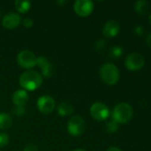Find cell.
<instances>
[{"mask_svg":"<svg viewBox=\"0 0 151 151\" xmlns=\"http://www.w3.org/2000/svg\"><path fill=\"white\" fill-rule=\"evenodd\" d=\"M107 151H121V150L118 148V147H116V146H111V147H109Z\"/></svg>","mask_w":151,"mask_h":151,"instance_id":"4316f807","label":"cell"},{"mask_svg":"<svg viewBox=\"0 0 151 151\" xmlns=\"http://www.w3.org/2000/svg\"><path fill=\"white\" fill-rule=\"evenodd\" d=\"M36 59L37 58L36 55L28 50H21L18 55H17V63L18 65L25 69H30L36 65Z\"/></svg>","mask_w":151,"mask_h":151,"instance_id":"5b68a950","label":"cell"},{"mask_svg":"<svg viewBox=\"0 0 151 151\" xmlns=\"http://www.w3.org/2000/svg\"><path fill=\"white\" fill-rule=\"evenodd\" d=\"M0 151H1V150H0Z\"/></svg>","mask_w":151,"mask_h":151,"instance_id":"4dcf8cb0","label":"cell"},{"mask_svg":"<svg viewBox=\"0 0 151 151\" xmlns=\"http://www.w3.org/2000/svg\"><path fill=\"white\" fill-rule=\"evenodd\" d=\"M36 106L41 113L48 115L53 111L55 108V101L51 96H42L38 98L36 102Z\"/></svg>","mask_w":151,"mask_h":151,"instance_id":"ba28073f","label":"cell"},{"mask_svg":"<svg viewBox=\"0 0 151 151\" xmlns=\"http://www.w3.org/2000/svg\"><path fill=\"white\" fill-rule=\"evenodd\" d=\"M146 42H147V44L151 47V32L150 33H149V35H147V37H146Z\"/></svg>","mask_w":151,"mask_h":151,"instance_id":"484cf974","label":"cell"},{"mask_svg":"<svg viewBox=\"0 0 151 151\" xmlns=\"http://www.w3.org/2000/svg\"><path fill=\"white\" fill-rule=\"evenodd\" d=\"M0 14H1V12H0Z\"/></svg>","mask_w":151,"mask_h":151,"instance_id":"f546056e","label":"cell"},{"mask_svg":"<svg viewBox=\"0 0 151 151\" xmlns=\"http://www.w3.org/2000/svg\"><path fill=\"white\" fill-rule=\"evenodd\" d=\"M90 113L92 118L95 120L103 121L109 116V110L105 104L101 102H96L92 104L90 108Z\"/></svg>","mask_w":151,"mask_h":151,"instance_id":"52a82bcc","label":"cell"},{"mask_svg":"<svg viewBox=\"0 0 151 151\" xmlns=\"http://www.w3.org/2000/svg\"><path fill=\"white\" fill-rule=\"evenodd\" d=\"M29 96L26 90L18 89L13 92L12 96V101L15 106H23L26 105L28 102Z\"/></svg>","mask_w":151,"mask_h":151,"instance_id":"4fadbf2b","label":"cell"},{"mask_svg":"<svg viewBox=\"0 0 151 151\" xmlns=\"http://www.w3.org/2000/svg\"><path fill=\"white\" fill-rule=\"evenodd\" d=\"M12 125V119L6 112L0 113V130H7Z\"/></svg>","mask_w":151,"mask_h":151,"instance_id":"9a60e30c","label":"cell"},{"mask_svg":"<svg viewBox=\"0 0 151 151\" xmlns=\"http://www.w3.org/2000/svg\"><path fill=\"white\" fill-rule=\"evenodd\" d=\"M22 25L25 28H31L34 25V21L30 18H25L22 20Z\"/></svg>","mask_w":151,"mask_h":151,"instance_id":"603a6c76","label":"cell"},{"mask_svg":"<svg viewBox=\"0 0 151 151\" xmlns=\"http://www.w3.org/2000/svg\"><path fill=\"white\" fill-rule=\"evenodd\" d=\"M119 31L120 24L116 19L108 20L102 27V34L106 37H114L119 33Z\"/></svg>","mask_w":151,"mask_h":151,"instance_id":"7c38bea8","label":"cell"},{"mask_svg":"<svg viewBox=\"0 0 151 151\" xmlns=\"http://www.w3.org/2000/svg\"><path fill=\"white\" fill-rule=\"evenodd\" d=\"M74 151H86L85 150H83V149H77V150H75Z\"/></svg>","mask_w":151,"mask_h":151,"instance_id":"83f0119b","label":"cell"},{"mask_svg":"<svg viewBox=\"0 0 151 151\" xmlns=\"http://www.w3.org/2000/svg\"><path fill=\"white\" fill-rule=\"evenodd\" d=\"M9 140H10V138H9L8 134L1 132L0 133V148H4L6 145H8Z\"/></svg>","mask_w":151,"mask_h":151,"instance_id":"44dd1931","label":"cell"},{"mask_svg":"<svg viewBox=\"0 0 151 151\" xmlns=\"http://www.w3.org/2000/svg\"><path fill=\"white\" fill-rule=\"evenodd\" d=\"M19 83L24 90L33 91L42 85L43 76L36 71H26L20 76Z\"/></svg>","mask_w":151,"mask_h":151,"instance_id":"6da1fadb","label":"cell"},{"mask_svg":"<svg viewBox=\"0 0 151 151\" xmlns=\"http://www.w3.org/2000/svg\"><path fill=\"white\" fill-rule=\"evenodd\" d=\"M111 115L112 119H114L118 124L127 123L133 117V109L129 104L122 102L114 107Z\"/></svg>","mask_w":151,"mask_h":151,"instance_id":"7a4b0ae2","label":"cell"},{"mask_svg":"<svg viewBox=\"0 0 151 151\" xmlns=\"http://www.w3.org/2000/svg\"><path fill=\"white\" fill-rule=\"evenodd\" d=\"M15 9L20 13H26L30 10L31 2L30 1H23V0H16L14 2Z\"/></svg>","mask_w":151,"mask_h":151,"instance_id":"e0dca14e","label":"cell"},{"mask_svg":"<svg viewBox=\"0 0 151 151\" xmlns=\"http://www.w3.org/2000/svg\"><path fill=\"white\" fill-rule=\"evenodd\" d=\"M36 65H38L41 69L42 75L44 78H50L53 75L55 72L54 65L45 58V57H38L36 59Z\"/></svg>","mask_w":151,"mask_h":151,"instance_id":"8fae6325","label":"cell"},{"mask_svg":"<svg viewBox=\"0 0 151 151\" xmlns=\"http://www.w3.org/2000/svg\"><path fill=\"white\" fill-rule=\"evenodd\" d=\"M12 113L18 117H22L26 114V109L23 106H13L12 109Z\"/></svg>","mask_w":151,"mask_h":151,"instance_id":"ffe728a7","label":"cell"},{"mask_svg":"<svg viewBox=\"0 0 151 151\" xmlns=\"http://www.w3.org/2000/svg\"><path fill=\"white\" fill-rule=\"evenodd\" d=\"M145 64V58L139 52L129 53L125 59V65L127 69L136 71L143 67Z\"/></svg>","mask_w":151,"mask_h":151,"instance_id":"8992f818","label":"cell"},{"mask_svg":"<svg viewBox=\"0 0 151 151\" xmlns=\"http://www.w3.org/2000/svg\"><path fill=\"white\" fill-rule=\"evenodd\" d=\"M149 20H150V22L151 24V12L150 14V16H149Z\"/></svg>","mask_w":151,"mask_h":151,"instance_id":"f1b7e54d","label":"cell"},{"mask_svg":"<svg viewBox=\"0 0 151 151\" xmlns=\"http://www.w3.org/2000/svg\"><path fill=\"white\" fill-rule=\"evenodd\" d=\"M124 53L123 48L119 45H113L109 50V56L111 58H118Z\"/></svg>","mask_w":151,"mask_h":151,"instance_id":"ac0fdd59","label":"cell"},{"mask_svg":"<svg viewBox=\"0 0 151 151\" xmlns=\"http://www.w3.org/2000/svg\"><path fill=\"white\" fill-rule=\"evenodd\" d=\"M106 45H107V42H106L105 40H103V39H100V40H98V41L95 42L94 47H95V50H96L97 51H101V50H102L103 49H105Z\"/></svg>","mask_w":151,"mask_h":151,"instance_id":"7402d4cb","label":"cell"},{"mask_svg":"<svg viewBox=\"0 0 151 151\" xmlns=\"http://www.w3.org/2000/svg\"><path fill=\"white\" fill-rule=\"evenodd\" d=\"M133 32H134L136 35H140L143 34V27H142V26H140V25H137V26H135V27H134V28H133Z\"/></svg>","mask_w":151,"mask_h":151,"instance_id":"d4e9b609","label":"cell"},{"mask_svg":"<svg viewBox=\"0 0 151 151\" xmlns=\"http://www.w3.org/2000/svg\"><path fill=\"white\" fill-rule=\"evenodd\" d=\"M100 76L107 85H115L120 78V73L117 66L112 63H105L100 68Z\"/></svg>","mask_w":151,"mask_h":151,"instance_id":"3957f363","label":"cell"},{"mask_svg":"<svg viewBox=\"0 0 151 151\" xmlns=\"http://www.w3.org/2000/svg\"><path fill=\"white\" fill-rule=\"evenodd\" d=\"M134 9L139 14L144 15L150 9V3L146 0H137L134 3Z\"/></svg>","mask_w":151,"mask_h":151,"instance_id":"2e32d148","label":"cell"},{"mask_svg":"<svg viewBox=\"0 0 151 151\" xmlns=\"http://www.w3.org/2000/svg\"><path fill=\"white\" fill-rule=\"evenodd\" d=\"M57 112L61 117H66L74 112V107L68 102H61L57 107Z\"/></svg>","mask_w":151,"mask_h":151,"instance_id":"5bb4252c","label":"cell"},{"mask_svg":"<svg viewBox=\"0 0 151 151\" xmlns=\"http://www.w3.org/2000/svg\"><path fill=\"white\" fill-rule=\"evenodd\" d=\"M117 129H118V123L116 122L114 119H111V120L108 121L106 123V125H105V130L109 134L115 133Z\"/></svg>","mask_w":151,"mask_h":151,"instance_id":"d6986e66","label":"cell"},{"mask_svg":"<svg viewBox=\"0 0 151 151\" xmlns=\"http://www.w3.org/2000/svg\"><path fill=\"white\" fill-rule=\"evenodd\" d=\"M23 151H38V149L34 144H28L27 146H25Z\"/></svg>","mask_w":151,"mask_h":151,"instance_id":"cb8c5ba5","label":"cell"},{"mask_svg":"<svg viewBox=\"0 0 151 151\" xmlns=\"http://www.w3.org/2000/svg\"><path fill=\"white\" fill-rule=\"evenodd\" d=\"M85 122L78 115L73 116L68 122V131L72 136H80L85 131Z\"/></svg>","mask_w":151,"mask_h":151,"instance_id":"277c9868","label":"cell"},{"mask_svg":"<svg viewBox=\"0 0 151 151\" xmlns=\"http://www.w3.org/2000/svg\"><path fill=\"white\" fill-rule=\"evenodd\" d=\"M93 3L90 0H77L74 4L75 12L80 17H87L93 11Z\"/></svg>","mask_w":151,"mask_h":151,"instance_id":"9c48e42d","label":"cell"},{"mask_svg":"<svg viewBox=\"0 0 151 151\" xmlns=\"http://www.w3.org/2000/svg\"><path fill=\"white\" fill-rule=\"evenodd\" d=\"M21 23V17L17 12H8L2 19V25L6 29H14Z\"/></svg>","mask_w":151,"mask_h":151,"instance_id":"30bf717a","label":"cell"}]
</instances>
